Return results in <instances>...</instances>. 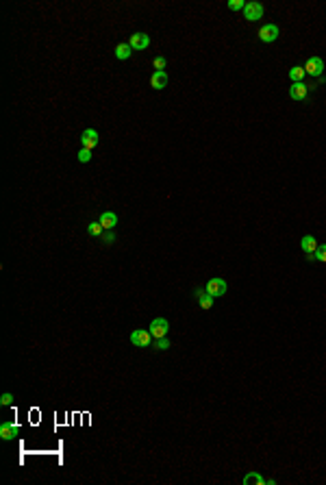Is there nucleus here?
<instances>
[{
  "instance_id": "nucleus-5",
  "label": "nucleus",
  "mask_w": 326,
  "mask_h": 485,
  "mask_svg": "<svg viewBox=\"0 0 326 485\" xmlns=\"http://www.w3.org/2000/svg\"><path fill=\"white\" fill-rule=\"evenodd\" d=\"M263 13H265V9H263V4H261V2H246L244 17H246L248 22H257V20H261V17H263Z\"/></svg>"
},
{
  "instance_id": "nucleus-10",
  "label": "nucleus",
  "mask_w": 326,
  "mask_h": 485,
  "mask_svg": "<svg viewBox=\"0 0 326 485\" xmlns=\"http://www.w3.org/2000/svg\"><path fill=\"white\" fill-rule=\"evenodd\" d=\"M309 85H305V83H292V87H289V98L292 100H305L307 96H309Z\"/></svg>"
},
{
  "instance_id": "nucleus-4",
  "label": "nucleus",
  "mask_w": 326,
  "mask_h": 485,
  "mask_svg": "<svg viewBox=\"0 0 326 485\" xmlns=\"http://www.w3.org/2000/svg\"><path fill=\"white\" fill-rule=\"evenodd\" d=\"M302 68H305L307 74H309V76H316V79H320V76L324 74V61H322L320 57H309V59H307V63L302 65Z\"/></svg>"
},
{
  "instance_id": "nucleus-17",
  "label": "nucleus",
  "mask_w": 326,
  "mask_h": 485,
  "mask_svg": "<svg viewBox=\"0 0 326 485\" xmlns=\"http://www.w3.org/2000/svg\"><path fill=\"white\" fill-rule=\"evenodd\" d=\"M252 483L265 485V479L261 477V475H257V472H250V475H246V477H244V485H252Z\"/></svg>"
},
{
  "instance_id": "nucleus-14",
  "label": "nucleus",
  "mask_w": 326,
  "mask_h": 485,
  "mask_svg": "<svg viewBox=\"0 0 326 485\" xmlns=\"http://www.w3.org/2000/svg\"><path fill=\"white\" fill-rule=\"evenodd\" d=\"M300 246H302V250H305V255H313L318 250L320 244H318V239L313 235H305L300 239Z\"/></svg>"
},
{
  "instance_id": "nucleus-12",
  "label": "nucleus",
  "mask_w": 326,
  "mask_h": 485,
  "mask_svg": "<svg viewBox=\"0 0 326 485\" xmlns=\"http://www.w3.org/2000/svg\"><path fill=\"white\" fill-rule=\"evenodd\" d=\"M196 301H198V307L200 309L209 311L213 307V301H216V298H213L207 290H196Z\"/></svg>"
},
{
  "instance_id": "nucleus-18",
  "label": "nucleus",
  "mask_w": 326,
  "mask_h": 485,
  "mask_svg": "<svg viewBox=\"0 0 326 485\" xmlns=\"http://www.w3.org/2000/svg\"><path fill=\"white\" fill-rule=\"evenodd\" d=\"M87 233L94 235V237H103L105 229H103V224H100V222H90V224H87Z\"/></svg>"
},
{
  "instance_id": "nucleus-8",
  "label": "nucleus",
  "mask_w": 326,
  "mask_h": 485,
  "mask_svg": "<svg viewBox=\"0 0 326 485\" xmlns=\"http://www.w3.org/2000/svg\"><path fill=\"white\" fill-rule=\"evenodd\" d=\"M128 46L133 48V52L135 50H144V48L150 46V37H148L146 33H133V35H130V39H128Z\"/></svg>"
},
{
  "instance_id": "nucleus-3",
  "label": "nucleus",
  "mask_w": 326,
  "mask_h": 485,
  "mask_svg": "<svg viewBox=\"0 0 326 485\" xmlns=\"http://www.w3.org/2000/svg\"><path fill=\"white\" fill-rule=\"evenodd\" d=\"M205 290L209 292L213 298H217V296L226 294L228 285H226V281H224V279H209V281H207V285H205Z\"/></svg>"
},
{
  "instance_id": "nucleus-6",
  "label": "nucleus",
  "mask_w": 326,
  "mask_h": 485,
  "mask_svg": "<svg viewBox=\"0 0 326 485\" xmlns=\"http://www.w3.org/2000/svg\"><path fill=\"white\" fill-rule=\"evenodd\" d=\"M81 144H83V148H87V151H94V148L98 146L100 144V135H98V131H94V129H85L81 133Z\"/></svg>"
},
{
  "instance_id": "nucleus-25",
  "label": "nucleus",
  "mask_w": 326,
  "mask_h": 485,
  "mask_svg": "<svg viewBox=\"0 0 326 485\" xmlns=\"http://www.w3.org/2000/svg\"><path fill=\"white\" fill-rule=\"evenodd\" d=\"M103 242H105V244H113V242H115L113 231H105V233H103Z\"/></svg>"
},
{
  "instance_id": "nucleus-22",
  "label": "nucleus",
  "mask_w": 326,
  "mask_h": 485,
  "mask_svg": "<svg viewBox=\"0 0 326 485\" xmlns=\"http://www.w3.org/2000/svg\"><path fill=\"white\" fill-rule=\"evenodd\" d=\"M316 261L326 263V244H320V246H318V250H316Z\"/></svg>"
},
{
  "instance_id": "nucleus-24",
  "label": "nucleus",
  "mask_w": 326,
  "mask_h": 485,
  "mask_svg": "<svg viewBox=\"0 0 326 485\" xmlns=\"http://www.w3.org/2000/svg\"><path fill=\"white\" fill-rule=\"evenodd\" d=\"M0 403H2L4 407H9V405H13V394H2V396H0Z\"/></svg>"
},
{
  "instance_id": "nucleus-7",
  "label": "nucleus",
  "mask_w": 326,
  "mask_h": 485,
  "mask_svg": "<svg viewBox=\"0 0 326 485\" xmlns=\"http://www.w3.org/2000/svg\"><path fill=\"white\" fill-rule=\"evenodd\" d=\"M278 26L276 24H263L261 26V31H259V39L263 41V44H272V41H276L278 39Z\"/></svg>"
},
{
  "instance_id": "nucleus-9",
  "label": "nucleus",
  "mask_w": 326,
  "mask_h": 485,
  "mask_svg": "<svg viewBox=\"0 0 326 485\" xmlns=\"http://www.w3.org/2000/svg\"><path fill=\"white\" fill-rule=\"evenodd\" d=\"M17 435H20V427H17V424H13V422H2V424H0V438H2L4 442L15 440Z\"/></svg>"
},
{
  "instance_id": "nucleus-13",
  "label": "nucleus",
  "mask_w": 326,
  "mask_h": 485,
  "mask_svg": "<svg viewBox=\"0 0 326 485\" xmlns=\"http://www.w3.org/2000/svg\"><path fill=\"white\" fill-rule=\"evenodd\" d=\"M100 224H103L105 231H113L117 226V215L113 211H105L103 215H100Z\"/></svg>"
},
{
  "instance_id": "nucleus-23",
  "label": "nucleus",
  "mask_w": 326,
  "mask_h": 485,
  "mask_svg": "<svg viewBox=\"0 0 326 485\" xmlns=\"http://www.w3.org/2000/svg\"><path fill=\"white\" fill-rule=\"evenodd\" d=\"M228 9H230V11H244V9H246V2H244V0H230V2H228Z\"/></svg>"
},
{
  "instance_id": "nucleus-21",
  "label": "nucleus",
  "mask_w": 326,
  "mask_h": 485,
  "mask_svg": "<svg viewBox=\"0 0 326 485\" xmlns=\"http://www.w3.org/2000/svg\"><path fill=\"white\" fill-rule=\"evenodd\" d=\"M165 65H168L165 57H155V59H152V68H155V72H163Z\"/></svg>"
},
{
  "instance_id": "nucleus-15",
  "label": "nucleus",
  "mask_w": 326,
  "mask_h": 485,
  "mask_svg": "<svg viewBox=\"0 0 326 485\" xmlns=\"http://www.w3.org/2000/svg\"><path fill=\"white\" fill-rule=\"evenodd\" d=\"M113 55H115V59H120V61H126V59H130V55H133V48L128 46V41L126 44H117L113 48Z\"/></svg>"
},
{
  "instance_id": "nucleus-2",
  "label": "nucleus",
  "mask_w": 326,
  "mask_h": 485,
  "mask_svg": "<svg viewBox=\"0 0 326 485\" xmlns=\"http://www.w3.org/2000/svg\"><path fill=\"white\" fill-rule=\"evenodd\" d=\"M152 335L150 331H144V328H135V331H130V344L133 346H141V348H146V346H150L152 342Z\"/></svg>"
},
{
  "instance_id": "nucleus-11",
  "label": "nucleus",
  "mask_w": 326,
  "mask_h": 485,
  "mask_svg": "<svg viewBox=\"0 0 326 485\" xmlns=\"http://www.w3.org/2000/svg\"><path fill=\"white\" fill-rule=\"evenodd\" d=\"M168 83H170V76L165 70L163 72H152V76H150V87L152 89H165Z\"/></svg>"
},
{
  "instance_id": "nucleus-20",
  "label": "nucleus",
  "mask_w": 326,
  "mask_h": 485,
  "mask_svg": "<svg viewBox=\"0 0 326 485\" xmlns=\"http://www.w3.org/2000/svg\"><path fill=\"white\" fill-rule=\"evenodd\" d=\"M76 159H79L81 163H90V161H92V151H87V148H81L79 155H76Z\"/></svg>"
},
{
  "instance_id": "nucleus-16",
  "label": "nucleus",
  "mask_w": 326,
  "mask_h": 485,
  "mask_svg": "<svg viewBox=\"0 0 326 485\" xmlns=\"http://www.w3.org/2000/svg\"><path fill=\"white\" fill-rule=\"evenodd\" d=\"M305 76H307V72L302 65H294V68L289 70V79H292V83H302Z\"/></svg>"
},
{
  "instance_id": "nucleus-19",
  "label": "nucleus",
  "mask_w": 326,
  "mask_h": 485,
  "mask_svg": "<svg viewBox=\"0 0 326 485\" xmlns=\"http://www.w3.org/2000/svg\"><path fill=\"white\" fill-rule=\"evenodd\" d=\"M170 339L168 337H159V339H152V348L155 350H168L170 348Z\"/></svg>"
},
{
  "instance_id": "nucleus-1",
  "label": "nucleus",
  "mask_w": 326,
  "mask_h": 485,
  "mask_svg": "<svg viewBox=\"0 0 326 485\" xmlns=\"http://www.w3.org/2000/svg\"><path fill=\"white\" fill-rule=\"evenodd\" d=\"M150 335L155 339H159V337H168V331H170V322L165 320V318H155L150 322Z\"/></svg>"
}]
</instances>
